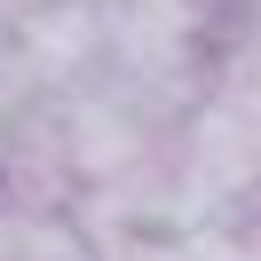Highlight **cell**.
Listing matches in <instances>:
<instances>
[{
  "label": "cell",
  "instance_id": "cell-1",
  "mask_svg": "<svg viewBox=\"0 0 261 261\" xmlns=\"http://www.w3.org/2000/svg\"><path fill=\"white\" fill-rule=\"evenodd\" d=\"M0 261H103V238L71 206H16V198H0Z\"/></svg>",
  "mask_w": 261,
  "mask_h": 261
},
{
  "label": "cell",
  "instance_id": "cell-2",
  "mask_svg": "<svg viewBox=\"0 0 261 261\" xmlns=\"http://www.w3.org/2000/svg\"><path fill=\"white\" fill-rule=\"evenodd\" d=\"M24 87H32V80H24V71H16V16H8V8H0V111H8V103H16Z\"/></svg>",
  "mask_w": 261,
  "mask_h": 261
},
{
  "label": "cell",
  "instance_id": "cell-4",
  "mask_svg": "<svg viewBox=\"0 0 261 261\" xmlns=\"http://www.w3.org/2000/svg\"><path fill=\"white\" fill-rule=\"evenodd\" d=\"M214 8H229V0H214Z\"/></svg>",
  "mask_w": 261,
  "mask_h": 261
},
{
  "label": "cell",
  "instance_id": "cell-3",
  "mask_svg": "<svg viewBox=\"0 0 261 261\" xmlns=\"http://www.w3.org/2000/svg\"><path fill=\"white\" fill-rule=\"evenodd\" d=\"M103 261H182L174 238H103Z\"/></svg>",
  "mask_w": 261,
  "mask_h": 261
}]
</instances>
